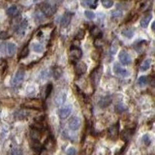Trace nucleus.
Wrapping results in <instances>:
<instances>
[{
  "mask_svg": "<svg viewBox=\"0 0 155 155\" xmlns=\"http://www.w3.org/2000/svg\"><path fill=\"white\" fill-rule=\"evenodd\" d=\"M23 108H36V110H39V108H43V103L41 100H29L26 101L25 103L22 104Z\"/></svg>",
  "mask_w": 155,
  "mask_h": 155,
  "instance_id": "nucleus-1",
  "label": "nucleus"
},
{
  "mask_svg": "<svg viewBox=\"0 0 155 155\" xmlns=\"http://www.w3.org/2000/svg\"><path fill=\"white\" fill-rule=\"evenodd\" d=\"M23 79H24V71L21 69H19L18 71L16 73V75L14 76L13 80H12V85H14V86H18V85H19L23 81Z\"/></svg>",
  "mask_w": 155,
  "mask_h": 155,
  "instance_id": "nucleus-2",
  "label": "nucleus"
},
{
  "mask_svg": "<svg viewBox=\"0 0 155 155\" xmlns=\"http://www.w3.org/2000/svg\"><path fill=\"white\" fill-rule=\"evenodd\" d=\"M81 54H83V52H81L80 49H79V48H72L71 49H70V52H69V58H70V60H71L72 62H76L79 59H80Z\"/></svg>",
  "mask_w": 155,
  "mask_h": 155,
  "instance_id": "nucleus-3",
  "label": "nucleus"
},
{
  "mask_svg": "<svg viewBox=\"0 0 155 155\" xmlns=\"http://www.w3.org/2000/svg\"><path fill=\"white\" fill-rule=\"evenodd\" d=\"M41 10H42V13L45 16L50 17V16L54 13V11H55V8H53V6L49 2H45L41 5Z\"/></svg>",
  "mask_w": 155,
  "mask_h": 155,
  "instance_id": "nucleus-4",
  "label": "nucleus"
},
{
  "mask_svg": "<svg viewBox=\"0 0 155 155\" xmlns=\"http://www.w3.org/2000/svg\"><path fill=\"white\" fill-rule=\"evenodd\" d=\"M101 75H102V71H101L100 68H96L94 71L91 73V81H92V84L94 85V86H97L99 83V80H100V78H101Z\"/></svg>",
  "mask_w": 155,
  "mask_h": 155,
  "instance_id": "nucleus-5",
  "label": "nucleus"
},
{
  "mask_svg": "<svg viewBox=\"0 0 155 155\" xmlns=\"http://www.w3.org/2000/svg\"><path fill=\"white\" fill-rule=\"evenodd\" d=\"M71 112H72L71 106H65V107H62L60 110L58 111V114H59L60 118L65 119V118H67L70 114H71Z\"/></svg>",
  "mask_w": 155,
  "mask_h": 155,
  "instance_id": "nucleus-6",
  "label": "nucleus"
},
{
  "mask_svg": "<svg viewBox=\"0 0 155 155\" xmlns=\"http://www.w3.org/2000/svg\"><path fill=\"white\" fill-rule=\"evenodd\" d=\"M118 129H119L118 123L114 124L112 126H111L110 128H108V137H110L111 139H112V140H114L116 137H117Z\"/></svg>",
  "mask_w": 155,
  "mask_h": 155,
  "instance_id": "nucleus-7",
  "label": "nucleus"
},
{
  "mask_svg": "<svg viewBox=\"0 0 155 155\" xmlns=\"http://www.w3.org/2000/svg\"><path fill=\"white\" fill-rule=\"evenodd\" d=\"M80 126V119L79 117H72L69 120V128L71 130L76 131Z\"/></svg>",
  "mask_w": 155,
  "mask_h": 155,
  "instance_id": "nucleus-8",
  "label": "nucleus"
},
{
  "mask_svg": "<svg viewBox=\"0 0 155 155\" xmlns=\"http://www.w3.org/2000/svg\"><path fill=\"white\" fill-rule=\"evenodd\" d=\"M114 73L116 74V75L121 76V77H127L128 75H129V73H128L127 70L123 69L118 63L114 64Z\"/></svg>",
  "mask_w": 155,
  "mask_h": 155,
  "instance_id": "nucleus-9",
  "label": "nucleus"
},
{
  "mask_svg": "<svg viewBox=\"0 0 155 155\" xmlns=\"http://www.w3.org/2000/svg\"><path fill=\"white\" fill-rule=\"evenodd\" d=\"M119 61L124 65H129L131 63V57L126 52H121L119 54Z\"/></svg>",
  "mask_w": 155,
  "mask_h": 155,
  "instance_id": "nucleus-10",
  "label": "nucleus"
},
{
  "mask_svg": "<svg viewBox=\"0 0 155 155\" xmlns=\"http://www.w3.org/2000/svg\"><path fill=\"white\" fill-rule=\"evenodd\" d=\"M4 48H5V52L8 54V55L12 56L13 54L15 53L16 52V45L14 44V43H7V44H4Z\"/></svg>",
  "mask_w": 155,
  "mask_h": 155,
  "instance_id": "nucleus-11",
  "label": "nucleus"
},
{
  "mask_svg": "<svg viewBox=\"0 0 155 155\" xmlns=\"http://www.w3.org/2000/svg\"><path fill=\"white\" fill-rule=\"evenodd\" d=\"M86 68H87L86 65H85L83 62H78L75 67L77 75H83V74H84L86 72Z\"/></svg>",
  "mask_w": 155,
  "mask_h": 155,
  "instance_id": "nucleus-12",
  "label": "nucleus"
},
{
  "mask_svg": "<svg viewBox=\"0 0 155 155\" xmlns=\"http://www.w3.org/2000/svg\"><path fill=\"white\" fill-rule=\"evenodd\" d=\"M71 19H72V15H71V14H69V13L65 14V15L63 16V17H62V18H61V21H60L61 26H62V27L68 26L69 23L71 22Z\"/></svg>",
  "mask_w": 155,
  "mask_h": 155,
  "instance_id": "nucleus-13",
  "label": "nucleus"
},
{
  "mask_svg": "<svg viewBox=\"0 0 155 155\" xmlns=\"http://www.w3.org/2000/svg\"><path fill=\"white\" fill-rule=\"evenodd\" d=\"M66 100V93L65 92H60L59 94H58L56 96L55 98V103L57 106H60V105H62Z\"/></svg>",
  "mask_w": 155,
  "mask_h": 155,
  "instance_id": "nucleus-14",
  "label": "nucleus"
},
{
  "mask_svg": "<svg viewBox=\"0 0 155 155\" xmlns=\"http://www.w3.org/2000/svg\"><path fill=\"white\" fill-rule=\"evenodd\" d=\"M7 15L11 16V17H15L18 14V8L17 6H11L7 9Z\"/></svg>",
  "mask_w": 155,
  "mask_h": 155,
  "instance_id": "nucleus-15",
  "label": "nucleus"
},
{
  "mask_svg": "<svg viewBox=\"0 0 155 155\" xmlns=\"http://www.w3.org/2000/svg\"><path fill=\"white\" fill-rule=\"evenodd\" d=\"M111 97H108V96L104 97V98H102V99L100 100L99 106L102 107V108H105V107L108 106V105L111 104Z\"/></svg>",
  "mask_w": 155,
  "mask_h": 155,
  "instance_id": "nucleus-16",
  "label": "nucleus"
},
{
  "mask_svg": "<svg viewBox=\"0 0 155 155\" xmlns=\"http://www.w3.org/2000/svg\"><path fill=\"white\" fill-rule=\"evenodd\" d=\"M151 18H152V16H151L150 14H148L147 16H145V18H142V21H141V26L143 27V28H146L147 25L149 24V21H150Z\"/></svg>",
  "mask_w": 155,
  "mask_h": 155,
  "instance_id": "nucleus-17",
  "label": "nucleus"
},
{
  "mask_svg": "<svg viewBox=\"0 0 155 155\" xmlns=\"http://www.w3.org/2000/svg\"><path fill=\"white\" fill-rule=\"evenodd\" d=\"M90 33H91V35L94 38H98V37L101 36V35H102L101 29L99 28L98 26H93L92 28H91V30H90Z\"/></svg>",
  "mask_w": 155,
  "mask_h": 155,
  "instance_id": "nucleus-18",
  "label": "nucleus"
},
{
  "mask_svg": "<svg viewBox=\"0 0 155 155\" xmlns=\"http://www.w3.org/2000/svg\"><path fill=\"white\" fill-rule=\"evenodd\" d=\"M150 64H151V60L150 59H145V61L142 62V64L141 65V67H140V70H141L142 72L146 71V70L149 69Z\"/></svg>",
  "mask_w": 155,
  "mask_h": 155,
  "instance_id": "nucleus-19",
  "label": "nucleus"
},
{
  "mask_svg": "<svg viewBox=\"0 0 155 155\" xmlns=\"http://www.w3.org/2000/svg\"><path fill=\"white\" fill-rule=\"evenodd\" d=\"M32 49L36 52H44V46L42 44H39V43H33Z\"/></svg>",
  "mask_w": 155,
  "mask_h": 155,
  "instance_id": "nucleus-20",
  "label": "nucleus"
},
{
  "mask_svg": "<svg viewBox=\"0 0 155 155\" xmlns=\"http://www.w3.org/2000/svg\"><path fill=\"white\" fill-rule=\"evenodd\" d=\"M122 35L127 38H131L134 35V30L132 28H125L122 31Z\"/></svg>",
  "mask_w": 155,
  "mask_h": 155,
  "instance_id": "nucleus-21",
  "label": "nucleus"
},
{
  "mask_svg": "<svg viewBox=\"0 0 155 155\" xmlns=\"http://www.w3.org/2000/svg\"><path fill=\"white\" fill-rule=\"evenodd\" d=\"M45 18V15L42 13V11H36L35 13V19L36 21H42Z\"/></svg>",
  "mask_w": 155,
  "mask_h": 155,
  "instance_id": "nucleus-22",
  "label": "nucleus"
},
{
  "mask_svg": "<svg viewBox=\"0 0 155 155\" xmlns=\"http://www.w3.org/2000/svg\"><path fill=\"white\" fill-rule=\"evenodd\" d=\"M62 75V70L59 67H55L53 70V77L55 78V80H58Z\"/></svg>",
  "mask_w": 155,
  "mask_h": 155,
  "instance_id": "nucleus-23",
  "label": "nucleus"
},
{
  "mask_svg": "<svg viewBox=\"0 0 155 155\" xmlns=\"http://www.w3.org/2000/svg\"><path fill=\"white\" fill-rule=\"evenodd\" d=\"M116 50H117V43H116V41H114L111 43V48H110V52L111 55H114V54L116 53Z\"/></svg>",
  "mask_w": 155,
  "mask_h": 155,
  "instance_id": "nucleus-24",
  "label": "nucleus"
},
{
  "mask_svg": "<svg viewBox=\"0 0 155 155\" xmlns=\"http://www.w3.org/2000/svg\"><path fill=\"white\" fill-rule=\"evenodd\" d=\"M15 116L17 118H23V117H26L27 116V112L25 111H23V110H21V111H17L15 114Z\"/></svg>",
  "mask_w": 155,
  "mask_h": 155,
  "instance_id": "nucleus-25",
  "label": "nucleus"
},
{
  "mask_svg": "<svg viewBox=\"0 0 155 155\" xmlns=\"http://www.w3.org/2000/svg\"><path fill=\"white\" fill-rule=\"evenodd\" d=\"M147 83V78L142 76V77H140L139 80H138V84L140 86H143V85H145Z\"/></svg>",
  "mask_w": 155,
  "mask_h": 155,
  "instance_id": "nucleus-26",
  "label": "nucleus"
},
{
  "mask_svg": "<svg viewBox=\"0 0 155 155\" xmlns=\"http://www.w3.org/2000/svg\"><path fill=\"white\" fill-rule=\"evenodd\" d=\"M84 15H85V17H86L88 19H93L95 18V14L93 13V12H91V11H85Z\"/></svg>",
  "mask_w": 155,
  "mask_h": 155,
  "instance_id": "nucleus-27",
  "label": "nucleus"
},
{
  "mask_svg": "<svg viewBox=\"0 0 155 155\" xmlns=\"http://www.w3.org/2000/svg\"><path fill=\"white\" fill-rule=\"evenodd\" d=\"M28 54H29V49H28L27 46H25V48L22 49V52H21V55H19V57L24 58V57H26L27 55H28Z\"/></svg>",
  "mask_w": 155,
  "mask_h": 155,
  "instance_id": "nucleus-28",
  "label": "nucleus"
},
{
  "mask_svg": "<svg viewBox=\"0 0 155 155\" xmlns=\"http://www.w3.org/2000/svg\"><path fill=\"white\" fill-rule=\"evenodd\" d=\"M123 14H122V11L120 10H116V11H114L112 12V18H118L121 17Z\"/></svg>",
  "mask_w": 155,
  "mask_h": 155,
  "instance_id": "nucleus-29",
  "label": "nucleus"
},
{
  "mask_svg": "<svg viewBox=\"0 0 155 155\" xmlns=\"http://www.w3.org/2000/svg\"><path fill=\"white\" fill-rule=\"evenodd\" d=\"M26 21H24V22H21V27L18 28V34H22V33H24V31H25V28H26Z\"/></svg>",
  "mask_w": 155,
  "mask_h": 155,
  "instance_id": "nucleus-30",
  "label": "nucleus"
},
{
  "mask_svg": "<svg viewBox=\"0 0 155 155\" xmlns=\"http://www.w3.org/2000/svg\"><path fill=\"white\" fill-rule=\"evenodd\" d=\"M102 4L105 8H111L112 5H114V2L111 1V0H105V1L102 2Z\"/></svg>",
  "mask_w": 155,
  "mask_h": 155,
  "instance_id": "nucleus-31",
  "label": "nucleus"
},
{
  "mask_svg": "<svg viewBox=\"0 0 155 155\" xmlns=\"http://www.w3.org/2000/svg\"><path fill=\"white\" fill-rule=\"evenodd\" d=\"M83 5H84V6H90V7H96V5H97V2L96 1H83Z\"/></svg>",
  "mask_w": 155,
  "mask_h": 155,
  "instance_id": "nucleus-32",
  "label": "nucleus"
},
{
  "mask_svg": "<svg viewBox=\"0 0 155 155\" xmlns=\"http://www.w3.org/2000/svg\"><path fill=\"white\" fill-rule=\"evenodd\" d=\"M142 140H143V142H145V145H150V138H149V136H148V135H145V136H143Z\"/></svg>",
  "mask_w": 155,
  "mask_h": 155,
  "instance_id": "nucleus-33",
  "label": "nucleus"
},
{
  "mask_svg": "<svg viewBox=\"0 0 155 155\" xmlns=\"http://www.w3.org/2000/svg\"><path fill=\"white\" fill-rule=\"evenodd\" d=\"M52 90V84H49L48 86H46V97H49V96Z\"/></svg>",
  "mask_w": 155,
  "mask_h": 155,
  "instance_id": "nucleus-34",
  "label": "nucleus"
},
{
  "mask_svg": "<svg viewBox=\"0 0 155 155\" xmlns=\"http://www.w3.org/2000/svg\"><path fill=\"white\" fill-rule=\"evenodd\" d=\"M67 154L68 155H76V149L74 147H70L67 149Z\"/></svg>",
  "mask_w": 155,
  "mask_h": 155,
  "instance_id": "nucleus-35",
  "label": "nucleus"
},
{
  "mask_svg": "<svg viewBox=\"0 0 155 155\" xmlns=\"http://www.w3.org/2000/svg\"><path fill=\"white\" fill-rule=\"evenodd\" d=\"M83 34H84L83 31V30H80V33L77 35V39H80H80H83Z\"/></svg>",
  "mask_w": 155,
  "mask_h": 155,
  "instance_id": "nucleus-36",
  "label": "nucleus"
}]
</instances>
